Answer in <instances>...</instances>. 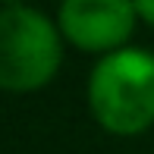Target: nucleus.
<instances>
[{"instance_id": "1", "label": "nucleus", "mask_w": 154, "mask_h": 154, "mask_svg": "<svg viewBox=\"0 0 154 154\" xmlns=\"http://www.w3.org/2000/svg\"><path fill=\"white\" fill-rule=\"evenodd\" d=\"M94 120L113 135H138L154 123V57L120 47L97 60L88 82Z\"/></svg>"}, {"instance_id": "2", "label": "nucleus", "mask_w": 154, "mask_h": 154, "mask_svg": "<svg viewBox=\"0 0 154 154\" xmlns=\"http://www.w3.org/2000/svg\"><path fill=\"white\" fill-rule=\"evenodd\" d=\"M60 35L32 6L0 10V88L35 91L60 69Z\"/></svg>"}, {"instance_id": "3", "label": "nucleus", "mask_w": 154, "mask_h": 154, "mask_svg": "<svg viewBox=\"0 0 154 154\" xmlns=\"http://www.w3.org/2000/svg\"><path fill=\"white\" fill-rule=\"evenodd\" d=\"M135 16L132 0H63L60 32L82 51H120Z\"/></svg>"}, {"instance_id": "4", "label": "nucleus", "mask_w": 154, "mask_h": 154, "mask_svg": "<svg viewBox=\"0 0 154 154\" xmlns=\"http://www.w3.org/2000/svg\"><path fill=\"white\" fill-rule=\"evenodd\" d=\"M135 3V13L145 19L148 25H154V0H132Z\"/></svg>"}]
</instances>
